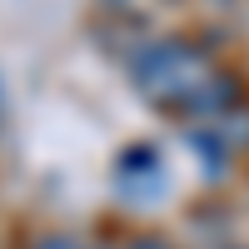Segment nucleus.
Listing matches in <instances>:
<instances>
[{
  "instance_id": "f257e3e1",
  "label": "nucleus",
  "mask_w": 249,
  "mask_h": 249,
  "mask_svg": "<svg viewBox=\"0 0 249 249\" xmlns=\"http://www.w3.org/2000/svg\"><path fill=\"white\" fill-rule=\"evenodd\" d=\"M40 249H80V244H70V239H45Z\"/></svg>"
},
{
  "instance_id": "f03ea898",
  "label": "nucleus",
  "mask_w": 249,
  "mask_h": 249,
  "mask_svg": "<svg viewBox=\"0 0 249 249\" xmlns=\"http://www.w3.org/2000/svg\"><path fill=\"white\" fill-rule=\"evenodd\" d=\"M135 249H160V244H150V239H140V244H135Z\"/></svg>"
}]
</instances>
